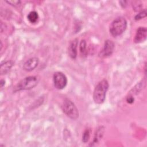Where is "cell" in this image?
I'll return each instance as SVG.
<instances>
[{"label": "cell", "mask_w": 147, "mask_h": 147, "mask_svg": "<svg viewBox=\"0 0 147 147\" xmlns=\"http://www.w3.org/2000/svg\"><path fill=\"white\" fill-rule=\"evenodd\" d=\"M147 36V29L145 27H140L137 30L134 41L136 43H140L144 41Z\"/></svg>", "instance_id": "7"}, {"label": "cell", "mask_w": 147, "mask_h": 147, "mask_svg": "<svg viewBox=\"0 0 147 147\" xmlns=\"http://www.w3.org/2000/svg\"><path fill=\"white\" fill-rule=\"evenodd\" d=\"M39 59L37 57H32L26 60L24 65L23 69L26 71H32L38 65Z\"/></svg>", "instance_id": "8"}, {"label": "cell", "mask_w": 147, "mask_h": 147, "mask_svg": "<svg viewBox=\"0 0 147 147\" xmlns=\"http://www.w3.org/2000/svg\"><path fill=\"white\" fill-rule=\"evenodd\" d=\"M146 16V10H144L142 11H141V12H140L138 14H137L135 16V20H141L144 17H145Z\"/></svg>", "instance_id": "15"}, {"label": "cell", "mask_w": 147, "mask_h": 147, "mask_svg": "<svg viewBox=\"0 0 147 147\" xmlns=\"http://www.w3.org/2000/svg\"><path fill=\"white\" fill-rule=\"evenodd\" d=\"M6 2L12 6H16L20 5L21 3V1H7Z\"/></svg>", "instance_id": "16"}, {"label": "cell", "mask_w": 147, "mask_h": 147, "mask_svg": "<svg viewBox=\"0 0 147 147\" xmlns=\"http://www.w3.org/2000/svg\"><path fill=\"white\" fill-rule=\"evenodd\" d=\"M39 79L36 76H29L22 79L16 86L14 88L15 91L21 90H29L37 86Z\"/></svg>", "instance_id": "3"}, {"label": "cell", "mask_w": 147, "mask_h": 147, "mask_svg": "<svg viewBox=\"0 0 147 147\" xmlns=\"http://www.w3.org/2000/svg\"><path fill=\"white\" fill-rule=\"evenodd\" d=\"M127 27V21L124 17H119L116 18L111 23L109 31L113 37H117L122 34Z\"/></svg>", "instance_id": "2"}, {"label": "cell", "mask_w": 147, "mask_h": 147, "mask_svg": "<svg viewBox=\"0 0 147 147\" xmlns=\"http://www.w3.org/2000/svg\"><path fill=\"white\" fill-rule=\"evenodd\" d=\"M78 45V39L75 38L72 40L68 47V55L72 59H75L77 56V47Z\"/></svg>", "instance_id": "9"}, {"label": "cell", "mask_w": 147, "mask_h": 147, "mask_svg": "<svg viewBox=\"0 0 147 147\" xmlns=\"http://www.w3.org/2000/svg\"><path fill=\"white\" fill-rule=\"evenodd\" d=\"M104 131H105V128L102 126L99 127L97 129L96 133L95 134L93 143H97L102 139L103 133H104Z\"/></svg>", "instance_id": "11"}, {"label": "cell", "mask_w": 147, "mask_h": 147, "mask_svg": "<svg viewBox=\"0 0 147 147\" xmlns=\"http://www.w3.org/2000/svg\"><path fill=\"white\" fill-rule=\"evenodd\" d=\"M134 98H133L132 96H128V97L127 98V99H126L127 102L129 103H130V104L133 103L134 102Z\"/></svg>", "instance_id": "17"}, {"label": "cell", "mask_w": 147, "mask_h": 147, "mask_svg": "<svg viewBox=\"0 0 147 147\" xmlns=\"http://www.w3.org/2000/svg\"><path fill=\"white\" fill-rule=\"evenodd\" d=\"M114 49V42L110 40H107L105 41L103 48L102 50L100 52L101 56L102 57H108L113 53V51Z\"/></svg>", "instance_id": "6"}, {"label": "cell", "mask_w": 147, "mask_h": 147, "mask_svg": "<svg viewBox=\"0 0 147 147\" xmlns=\"http://www.w3.org/2000/svg\"><path fill=\"white\" fill-rule=\"evenodd\" d=\"M64 113L72 119H76L79 117V111L74 103L68 99H65L61 106Z\"/></svg>", "instance_id": "4"}, {"label": "cell", "mask_w": 147, "mask_h": 147, "mask_svg": "<svg viewBox=\"0 0 147 147\" xmlns=\"http://www.w3.org/2000/svg\"><path fill=\"white\" fill-rule=\"evenodd\" d=\"M54 86L58 90L63 89L67 84V78L61 72H56L53 76Z\"/></svg>", "instance_id": "5"}, {"label": "cell", "mask_w": 147, "mask_h": 147, "mask_svg": "<svg viewBox=\"0 0 147 147\" xmlns=\"http://www.w3.org/2000/svg\"><path fill=\"white\" fill-rule=\"evenodd\" d=\"M13 65V62L11 60L4 61L1 63L0 67V73L1 75L6 74Z\"/></svg>", "instance_id": "10"}, {"label": "cell", "mask_w": 147, "mask_h": 147, "mask_svg": "<svg viewBox=\"0 0 147 147\" xmlns=\"http://www.w3.org/2000/svg\"><path fill=\"white\" fill-rule=\"evenodd\" d=\"M27 18L30 22L33 24V23H36L38 19V15L36 11H32L28 14Z\"/></svg>", "instance_id": "12"}, {"label": "cell", "mask_w": 147, "mask_h": 147, "mask_svg": "<svg viewBox=\"0 0 147 147\" xmlns=\"http://www.w3.org/2000/svg\"><path fill=\"white\" fill-rule=\"evenodd\" d=\"M5 81L3 79H1V82H0V84H1V87L2 88L3 87V86L5 85Z\"/></svg>", "instance_id": "18"}, {"label": "cell", "mask_w": 147, "mask_h": 147, "mask_svg": "<svg viewBox=\"0 0 147 147\" xmlns=\"http://www.w3.org/2000/svg\"><path fill=\"white\" fill-rule=\"evenodd\" d=\"M90 137V132L89 129H86L85 131L83 133V136H82V141L84 143H86L88 141Z\"/></svg>", "instance_id": "14"}, {"label": "cell", "mask_w": 147, "mask_h": 147, "mask_svg": "<svg viewBox=\"0 0 147 147\" xmlns=\"http://www.w3.org/2000/svg\"><path fill=\"white\" fill-rule=\"evenodd\" d=\"M80 52L82 56H86L87 51H86V42L84 40H82L80 43L79 46Z\"/></svg>", "instance_id": "13"}, {"label": "cell", "mask_w": 147, "mask_h": 147, "mask_svg": "<svg viewBox=\"0 0 147 147\" xmlns=\"http://www.w3.org/2000/svg\"><path fill=\"white\" fill-rule=\"evenodd\" d=\"M109 87V83L106 79L102 80L97 84L93 92V99L95 103L102 104L104 102Z\"/></svg>", "instance_id": "1"}]
</instances>
